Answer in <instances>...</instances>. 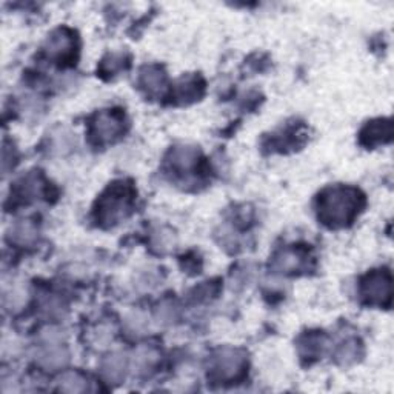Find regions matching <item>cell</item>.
I'll list each match as a JSON object with an SVG mask.
<instances>
[{
    "mask_svg": "<svg viewBox=\"0 0 394 394\" xmlns=\"http://www.w3.org/2000/svg\"><path fill=\"white\" fill-rule=\"evenodd\" d=\"M123 116L116 111H102L96 116V120L91 125V136L99 143L113 141L114 137L122 133Z\"/></svg>",
    "mask_w": 394,
    "mask_h": 394,
    "instance_id": "277c9868",
    "label": "cell"
},
{
    "mask_svg": "<svg viewBox=\"0 0 394 394\" xmlns=\"http://www.w3.org/2000/svg\"><path fill=\"white\" fill-rule=\"evenodd\" d=\"M86 388L85 381L77 373L65 375L61 381V390L67 393H80Z\"/></svg>",
    "mask_w": 394,
    "mask_h": 394,
    "instance_id": "7c38bea8",
    "label": "cell"
},
{
    "mask_svg": "<svg viewBox=\"0 0 394 394\" xmlns=\"http://www.w3.org/2000/svg\"><path fill=\"white\" fill-rule=\"evenodd\" d=\"M104 373L109 381L119 382L125 376V361L122 356H109L104 362Z\"/></svg>",
    "mask_w": 394,
    "mask_h": 394,
    "instance_id": "ba28073f",
    "label": "cell"
},
{
    "mask_svg": "<svg viewBox=\"0 0 394 394\" xmlns=\"http://www.w3.org/2000/svg\"><path fill=\"white\" fill-rule=\"evenodd\" d=\"M39 359L43 365L47 367H61V365L67 361V353L61 347L51 345L49 348H45L39 356Z\"/></svg>",
    "mask_w": 394,
    "mask_h": 394,
    "instance_id": "30bf717a",
    "label": "cell"
},
{
    "mask_svg": "<svg viewBox=\"0 0 394 394\" xmlns=\"http://www.w3.org/2000/svg\"><path fill=\"white\" fill-rule=\"evenodd\" d=\"M362 296L371 305H388L391 301V274L379 269L365 277L362 282Z\"/></svg>",
    "mask_w": 394,
    "mask_h": 394,
    "instance_id": "3957f363",
    "label": "cell"
},
{
    "mask_svg": "<svg viewBox=\"0 0 394 394\" xmlns=\"http://www.w3.org/2000/svg\"><path fill=\"white\" fill-rule=\"evenodd\" d=\"M72 47H74V40H72V34H68L67 30L56 31L48 40V53L57 59L70 56Z\"/></svg>",
    "mask_w": 394,
    "mask_h": 394,
    "instance_id": "52a82bcc",
    "label": "cell"
},
{
    "mask_svg": "<svg viewBox=\"0 0 394 394\" xmlns=\"http://www.w3.org/2000/svg\"><path fill=\"white\" fill-rule=\"evenodd\" d=\"M362 143L367 147H375L379 143H385L391 139V122L390 120H375L368 123L362 129Z\"/></svg>",
    "mask_w": 394,
    "mask_h": 394,
    "instance_id": "8992f818",
    "label": "cell"
},
{
    "mask_svg": "<svg viewBox=\"0 0 394 394\" xmlns=\"http://www.w3.org/2000/svg\"><path fill=\"white\" fill-rule=\"evenodd\" d=\"M245 367L244 356H240L239 352L231 348H225L219 352V354L214 357V365H213V375L217 377L219 381L222 379H235L237 377Z\"/></svg>",
    "mask_w": 394,
    "mask_h": 394,
    "instance_id": "5b68a950",
    "label": "cell"
},
{
    "mask_svg": "<svg viewBox=\"0 0 394 394\" xmlns=\"http://www.w3.org/2000/svg\"><path fill=\"white\" fill-rule=\"evenodd\" d=\"M34 237H36V228L30 222H22L16 225L14 230L11 231V240H14V242H17V244H22V245L33 242Z\"/></svg>",
    "mask_w": 394,
    "mask_h": 394,
    "instance_id": "8fae6325",
    "label": "cell"
},
{
    "mask_svg": "<svg viewBox=\"0 0 394 394\" xmlns=\"http://www.w3.org/2000/svg\"><path fill=\"white\" fill-rule=\"evenodd\" d=\"M141 84L150 93H157V91L162 90V86H164V74L155 67L145 68V71L142 72Z\"/></svg>",
    "mask_w": 394,
    "mask_h": 394,
    "instance_id": "9c48e42d",
    "label": "cell"
},
{
    "mask_svg": "<svg viewBox=\"0 0 394 394\" xmlns=\"http://www.w3.org/2000/svg\"><path fill=\"white\" fill-rule=\"evenodd\" d=\"M134 189L131 185L118 182L113 184L97 200V221L105 225H113L125 217L133 207Z\"/></svg>",
    "mask_w": 394,
    "mask_h": 394,
    "instance_id": "7a4b0ae2",
    "label": "cell"
},
{
    "mask_svg": "<svg viewBox=\"0 0 394 394\" xmlns=\"http://www.w3.org/2000/svg\"><path fill=\"white\" fill-rule=\"evenodd\" d=\"M363 208V196L352 187L326 188L319 196V219L330 228L347 227Z\"/></svg>",
    "mask_w": 394,
    "mask_h": 394,
    "instance_id": "6da1fadb",
    "label": "cell"
}]
</instances>
